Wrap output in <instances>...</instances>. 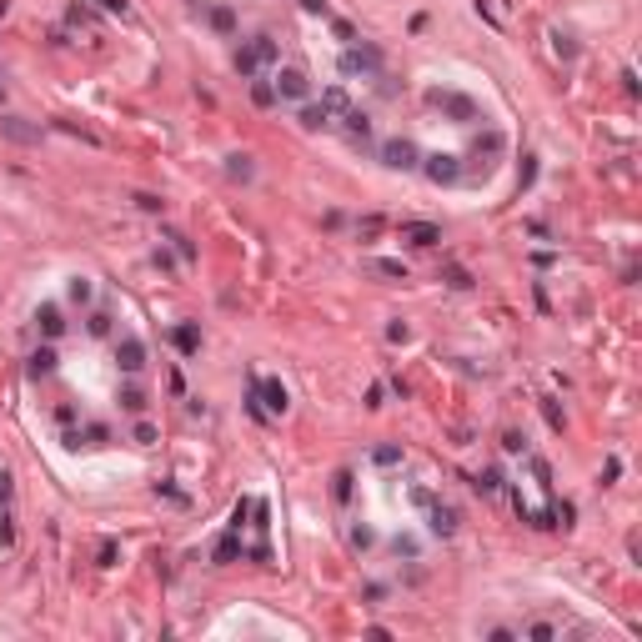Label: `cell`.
<instances>
[{
	"label": "cell",
	"mask_w": 642,
	"mask_h": 642,
	"mask_svg": "<svg viewBox=\"0 0 642 642\" xmlns=\"http://www.w3.org/2000/svg\"><path fill=\"white\" fill-rule=\"evenodd\" d=\"M261 61H276V46H271L266 36H261V41H251L246 51H236V71H241V76H251Z\"/></svg>",
	"instance_id": "obj_1"
},
{
	"label": "cell",
	"mask_w": 642,
	"mask_h": 642,
	"mask_svg": "<svg viewBox=\"0 0 642 642\" xmlns=\"http://www.w3.org/2000/svg\"><path fill=\"white\" fill-rule=\"evenodd\" d=\"M0 136L16 141V146H36L41 141V126H26L21 116H0Z\"/></svg>",
	"instance_id": "obj_2"
},
{
	"label": "cell",
	"mask_w": 642,
	"mask_h": 642,
	"mask_svg": "<svg viewBox=\"0 0 642 642\" xmlns=\"http://www.w3.org/2000/svg\"><path fill=\"white\" fill-rule=\"evenodd\" d=\"M401 241H406V246H437V241H442V226H432V221H406V226H401Z\"/></svg>",
	"instance_id": "obj_3"
},
{
	"label": "cell",
	"mask_w": 642,
	"mask_h": 642,
	"mask_svg": "<svg viewBox=\"0 0 642 642\" xmlns=\"http://www.w3.org/2000/svg\"><path fill=\"white\" fill-rule=\"evenodd\" d=\"M426 176H432L437 186H452V181H462V166L452 161V156H426V166H421Z\"/></svg>",
	"instance_id": "obj_4"
},
{
	"label": "cell",
	"mask_w": 642,
	"mask_h": 642,
	"mask_svg": "<svg viewBox=\"0 0 642 642\" xmlns=\"http://www.w3.org/2000/svg\"><path fill=\"white\" fill-rule=\"evenodd\" d=\"M381 161H386L391 171H406V166H416V146H411V141H386V146H381Z\"/></svg>",
	"instance_id": "obj_5"
},
{
	"label": "cell",
	"mask_w": 642,
	"mask_h": 642,
	"mask_svg": "<svg viewBox=\"0 0 642 642\" xmlns=\"http://www.w3.org/2000/svg\"><path fill=\"white\" fill-rule=\"evenodd\" d=\"M276 96H286V101H301L306 96V76L301 71H276V86H271Z\"/></svg>",
	"instance_id": "obj_6"
},
{
	"label": "cell",
	"mask_w": 642,
	"mask_h": 642,
	"mask_svg": "<svg viewBox=\"0 0 642 642\" xmlns=\"http://www.w3.org/2000/svg\"><path fill=\"white\" fill-rule=\"evenodd\" d=\"M376 66H381V61H376V51H346V56H341V71H351V76H356V71L376 76Z\"/></svg>",
	"instance_id": "obj_7"
},
{
	"label": "cell",
	"mask_w": 642,
	"mask_h": 642,
	"mask_svg": "<svg viewBox=\"0 0 642 642\" xmlns=\"http://www.w3.org/2000/svg\"><path fill=\"white\" fill-rule=\"evenodd\" d=\"M116 356H121V366H126V371H141V366H146V346H141V341H126Z\"/></svg>",
	"instance_id": "obj_8"
},
{
	"label": "cell",
	"mask_w": 642,
	"mask_h": 642,
	"mask_svg": "<svg viewBox=\"0 0 642 642\" xmlns=\"http://www.w3.org/2000/svg\"><path fill=\"white\" fill-rule=\"evenodd\" d=\"M256 391L266 396L271 411H286V386H281V381H256Z\"/></svg>",
	"instance_id": "obj_9"
},
{
	"label": "cell",
	"mask_w": 642,
	"mask_h": 642,
	"mask_svg": "<svg viewBox=\"0 0 642 642\" xmlns=\"http://www.w3.org/2000/svg\"><path fill=\"white\" fill-rule=\"evenodd\" d=\"M437 101H442L452 116H462V121H477V106H472L467 96H437Z\"/></svg>",
	"instance_id": "obj_10"
},
{
	"label": "cell",
	"mask_w": 642,
	"mask_h": 642,
	"mask_svg": "<svg viewBox=\"0 0 642 642\" xmlns=\"http://www.w3.org/2000/svg\"><path fill=\"white\" fill-rule=\"evenodd\" d=\"M36 321H41V331H46V336H61V331H66L61 306H41V316H36Z\"/></svg>",
	"instance_id": "obj_11"
},
{
	"label": "cell",
	"mask_w": 642,
	"mask_h": 642,
	"mask_svg": "<svg viewBox=\"0 0 642 642\" xmlns=\"http://www.w3.org/2000/svg\"><path fill=\"white\" fill-rule=\"evenodd\" d=\"M432 532L452 537V532H457V512H452V507H432Z\"/></svg>",
	"instance_id": "obj_12"
},
{
	"label": "cell",
	"mask_w": 642,
	"mask_h": 642,
	"mask_svg": "<svg viewBox=\"0 0 642 642\" xmlns=\"http://www.w3.org/2000/svg\"><path fill=\"white\" fill-rule=\"evenodd\" d=\"M326 121H331L326 106H306V111H301V126H306V131H316V126H326Z\"/></svg>",
	"instance_id": "obj_13"
},
{
	"label": "cell",
	"mask_w": 642,
	"mask_h": 642,
	"mask_svg": "<svg viewBox=\"0 0 642 642\" xmlns=\"http://www.w3.org/2000/svg\"><path fill=\"white\" fill-rule=\"evenodd\" d=\"M31 371H36V376H41V371H56V351H51V346H41V351L31 356Z\"/></svg>",
	"instance_id": "obj_14"
},
{
	"label": "cell",
	"mask_w": 642,
	"mask_h": 642,
	"mask_svg": "<svg viewBox=\"0 0 642 642\" xmlns=\"http://www.w3.org/2000/svg\"><path fill=\"white\" fill-rule=\"evenodd\" d=\"M482 151H487V156H497V151H502V131H487V136H477V156H482Z\"/></svg>",
	"instance_id": "obj_15"
},
{
	"label": "cell",
	"mask_w": 642,
	"mask_h": 642,
	"mask_svg": "<svg viewBox=\"0 0 642 642\" xmlns=\"http://www.w3.org/2000/svg\"><path fill=\"white\" fill-rule=\"evenodd\" d=\"M371 271H376V276H401V281H406V266H401V261H371Z\"/></svg>",
	"instance_id": "obj_16"
},
{
	"label": "cell",
	"mask_w": 642,
	"mask_h": 642,
	"mask_svg": "<svg viewBox=\"0 0 642 642\" xmlns=\"http://www.w3.org/2000/svg\"><path fill=\"white\" fill-rule=\"evenodd\" d=\"M176 346H181V351H196V346H201L196 326H181V331H176Z\"/></svg>",
	"instance_id": "obj_17"
},
{
	"label": "cell",
	"mask_w": 642,
	"mask_h": 642,
	"mask_svg": "<svg viewBox=\"0 0 642 642\" xmlns=\"http://www.w3.org/2000/svg\"><path fill=\"white\" fill-rule=\"evenodd\" d=\"M121 406H126V411H141V406H146V396H141L136 386H126V391H121Z\"/></svg>",
	"instance_id": "obj_18"
},
{
	"label": "cell",
	"mask_w": 642,
	"mask_h": 642,
	"mask_svg": "<svg viewBox=\"0 0 642 642\" xmlns=\"http://www.w3.org/2000/svg\"><path fill=\"white\" fill-rule=\"evenodd\" d=\"M251 96H256V106H271V101H276V91H271L266 81H256V86H251Z\"/></svg>",
	"instance_id": "obj_19"
},
{
	"label": "cell",
	"mask_w": 642,
	"mask_h": 642,
	"mask_svg": "<svg viewBox=\"0 0 642 642\" xmlns=\"http://www.w3.org/2000/svg\"><path fill=\"white\" fill-rule=\"evenodd\" d=\"M211 26H216V31H231L236 21H231V11H211Z\"/></svg>",
	"instance_id": "obj_20"
},
{
	"label": "cell",
	"mask_w": 642,
	"mask_h": 642,
	"mask_svg": "<svg viewBox=\"0 0 642 642\" xmlns=\"http://www.w3.org/2000/svg\"><path fill=\"white\" fill-rule=\"evenodd\" d=\"M396 457H401V452H396V447H376V462H381V467H391V462H396Z\"/></svg>",
	"instance_id": "obj_21"
},
{
	"label": "cell",
	"mask_w": 642,
	"mask_h": 642,
	"mask_svg": "<svg viewBox=\"0 0 642 642\" xmlns=\"http://www.w3.org/2000/svg\"><path fill=\"white\" fill-rule=\"evenodd\" d=\"M0 502H11V477L0 472Z\"/></svg>",
	"instance_id": "obj_22"
},
{
	"label": "cell",
	"mask_w": 642,
	"mask_h": 642,
	"mask_svg": "<svg viewBox=\"0 0 642 642\" xmlns=\"http://www.w3.org/2000/svg\"><path fill=\"white\" fill-rule=\"evenodd\" d=\"M101 6H106V11H121V16H126V0H101Z\"/></svg>",
	"instance_id": "obj_23"
},
{
	"label": "cell",
	"mask_w": 642,
	"mask_h": 642,
	"mask_svg": "<svg viewBox=\"0 0 642 642\" xmlns=\"http://www.w3.org/2000/svg\"><path fill=\"white\" fill-rule=\"evenodd\" d=\"M0 96H6V86H0Z\"/></svg>",
	"instance_id": "obj_24"
}]
</instances>
